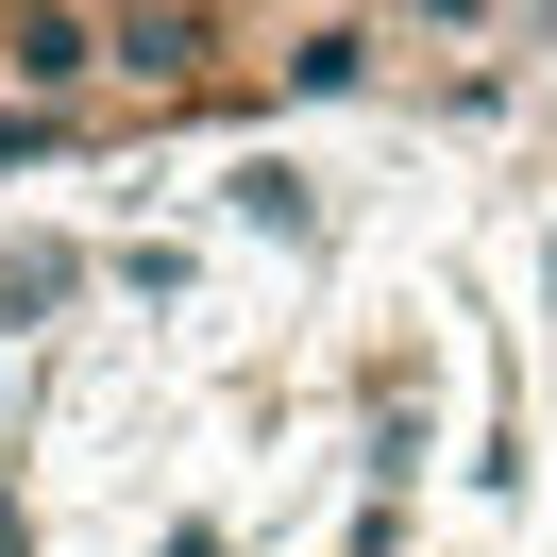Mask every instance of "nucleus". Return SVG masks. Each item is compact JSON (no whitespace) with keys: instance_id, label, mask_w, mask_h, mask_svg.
Instances as JSON below:
<instances>
[{"instance_id":"nucleus-1","label":"nucleus","mask_w":557,"mask_h":557,"mask_svg":"<svg viewBox=\"0 0 557 557\" xmlns=\"http://www.w3.org/2000/svg\"><path fill=\"white\" fill-rule=\"evenodd\" d=\"M220 51H237V0H102V85L136 102H203Z\"/></svg>"},{"instance_id":"nucleus-2","label":"nucleus","mask_w":557,"mask_h":557,"mask_svg":"<svg viewBox=\"0 0 557 557\" xmlns=\"http://www.w3.org/2000/svg\"><path fill=\"white\" fill-rule=\"evenodd\" d=\"M0 85L35 119H85L102 102V0H0Z\"/></svg>"},{"instance_id":"nucleus-3","label":"nucleus","mask_w":557,"mask_h":557,"mask_svg":"<svg viewBox=\"0 0 557 557\" xmlns=\"http://www.w3.org/2000/svg\"><path fill=\"white\" fill-rule=\"evenodd\" d=\"M490 17H507V0H372L388 51H490Z\"/></svg>"},{"instance_id":"nucleus-4","label":"nucleus","mask_w":557,"mask_h":557,"mask_svg":"<svg viewBox=\"0 0 557 557\" xmlns=\"http://www.w3.org/2000/svg\"><path fill=\"white\" fill-rule=\"evenodd\" d=\"M372 17H305V35H287V85H305V102H321V85H372Z\"/></svg>"}]
</instances>
